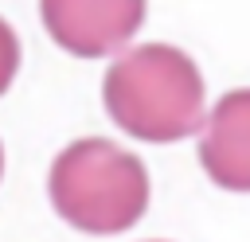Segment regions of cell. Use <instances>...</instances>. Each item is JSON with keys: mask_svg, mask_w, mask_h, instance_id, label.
<instances>
[{"mask_svg": "<svg viewBox=\"0 0 250 242\" xmlns=\"http://www.w3.org/2000/svg\"><path fill=\"white\" fill-rule=\"evenodd\" d=\"M102 98L113 125L148 144L184 141L203 125L199 66L168 43H145L113 59Z\"/></svg>", "mask_w": 250, "mask_h": 242, "instance_id": "obj_1", "label": "cell"}, {"mask_svg": "<svg viewBox=\"0 0 250 242\" xmlns=\"http://www.w3.org/2000/svg\"><path fill=\"white\" fill-rule=\"evenodd\" d=\"M55 211L86 234H121L148 207V172L141 156L105 137L66 144L47 176Z\"/></svg>", "mask_w": 250, "mask_h": 242, "instance_id": "obj_2", "label": "cell"}, {"mask_svg": "<svg viewBox=\"0 0 250 242\" xmlns=\"http://www.w3.org/2000/svg\"><path fill=\"white\" fill-rule=\"evenodd\" d=\"M51 39L78 59L121 51L145 23V0H39Z\"/></svg>", "mask_w": 250, "mask_h": 242, "instance_id": "obj_3", "label": "cell"}, {"mask_svg": "<svg viewBox=\"0 0 250 242\" xmlns=\"http://www.w3.org/2000/svg\"><path fill=\"white\" fill-rule=\"evenodd\" d=\"M203 172L227 191H250V90H230L207 113L199 141Z\"/></svg>", "mask_w": 250, "mask_h": 242, "instance_id": "obj_4", "label": "cell"}, {"mask_svg": "<svg viewBox=\"0 0 250 242\" xmlns=\"http://www.w3.org/2000/svg\"><path fill=\"white\" fill-rule=\"evenodd\" d=\"M16 70H20V39H16V31L0 20V94L12 86Z\"/></svg>", "mask_w": 250, "mask_h": 242, "instance_id": "obj_5", "label": "cell"}, {"mask_svg": "<svg viewBox=\"0 0 250 242\" xmlns=\"http://www.w3.org/2000/svg\"><path fill=\"white\" fill-rule=\"evenodd\" d=\"M0 172H4V148H0Z\"/></svg>", "mask_w": 250, "mask_h": 242, "instance_id": "obj_6", "label": "cell"}]
</instances>
